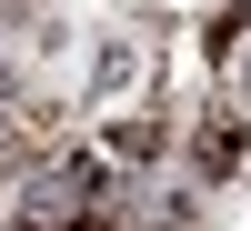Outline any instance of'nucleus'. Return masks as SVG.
Wrapping results in <instances>:
<instances>
[{
	"label": "nucleus",
	"instance_id": "1",
	"mask_svg": "<svg viewBox=\"0 0 251 231\" xmlns=\"http://www.w3.org/2000/svg\"><path fill=\"white\" fill-rule=\"evenodd\" d=\"M20 231H91L100 211V161H80V151H60V161H40L30 181H20Z\"/></svg>",
	"mask_w": 251,
	"mask_h": 231
}]
</instances>
